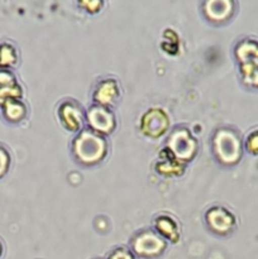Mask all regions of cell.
Segmentation results:
<instances>
[{"label":"cell","instance_id":"6da1fadb","mask_svg":"<svg viewBox=\"0 0 258 259\" xmlns=\"http://www.w3.org/2000/svg\"><path fill=\"white\" fill-rule=\"evenodd\" d=\"M71 152L77 163L86 167L95 166L105 158L108 153V142L104 136L89 128H83L73 138Z\"/></svg>","mask_w":258,"mask_h":259},{"label":"cell","instance_id":"7a4b0ae2","mask_svg":"<svg viewBox=\"0 0 258 259\" xmlns=\"http://www.w3.org/2000/svg\"><path fill=\"white\" fill-rule=\"evenodd\" d=\"M211 151L219 163L224 166L237 163L242 153V147L237 133L229 128H220L215 131L211 138Z\"/></svg>","mask_w":258,"mask_h":259},{"label":"cell","instance_id":"3957f363","mask_svg":"<svg viewBox=\"0 0 258 259\" xmlns=\"http://www.w3.org/2000/svg\"><path fill=\"white\" fill-rule=\"evenodd\" d=\"M163 151H166L172 159L185 164L192 161L196 156L197 142L186 126H176L169 133L166 149Z\"/></svg>","mask_w":258,"mask_h":259},{"label":"cell","instance_id":"277c9868","mask_svg":"<svg viewBox=\"0 0 258 259\" xmlns=\"http://www.w3.org/2000/svg\"><path fill=\"white\" fill-rule=\"evenodd\" d=\"M167 243L156 230L143 229L137 232L131 239L133 254L141 258H157L164 252Z\"/></svg>","mask_w":258,"mask_h":259},{"label":"cell","instance_id":"5b68a950","mask_svg":"<svg viewBox=\"0 0 258 259\" xmlns=\"http://www.w3.org/2000/svg\"><path fill=\"white\" fill-rule=\"evenodd\" d=\"M237 8V0H200L202 18L211 25H223L229 22Z\"/></svg>","mask_w":258,"mask_h":259},{"label":"cell","instance_id":"8992f818","mask_svg":"<svg viewBox=\"0 0 258 259\" xmlns=\"http://www.w3.org/2000/svg\"><path fill=\"white\" fill-rule=\"evenodd\" d=\"M85 120L88 128L94 131L95 133L100 134V136L111 134L116 125L115 116H114L110 108L96 105V104H94L93 106H90L86 110Z\"/></svg>","mask_w":258,"mask_h":259},{"label":"cell","instance_id":"52a82bcc","mask_svg":"<svg viewBox=\"0 0 258 259\" xmlns=\"http://www.w3.org/2000/svg\"><path fill=\"white\" fill-rule=\"evenodd\" d=\"M139 128L146 137L157 139L168 131L169 118L162 109H149L142 116Z\"/></svg>","mask_w":258,"mask_h":259},{"label":"cell","instance_id":"ba28073f","mask_svg":"<svg viewBox=\"0 0 258 259\" xmlns=\"http://www.w3.org/2000/svg\"><path fill=\"white\" fill-rule=\"evenodd\" d=\"M58 119L63 128L68 132L78 133L85 125V111L82 110L80 104L73 100H63L58 106Z\"/></svg>","mask_w":258,"mask_h":259},{"label":"cell","instance_id":"9c48e42d","mask_svg":"<svg viewBox=\"0 0 258 259\" xmlns=\"http://www.w3.org/2000/svg\"><path fill=\"white\" fill-rule=\"evenodd\" d=\"M205 224L212 234L223 237L232 233L235 219L229 210L222 206H212L205 212Z\"/></svg>","mask_w":258,"mask_h":259},{"label":"cell","instance_id":"30bf717a","mask_svg":"<svg viewBox=\"0 0 258 259\" xmlns=\"http://www.w3.org/2000/svg\"><path fill=\"white\" fill-rule=\"evenodd\" d=\"M120 96V88L115 78H104L96 83L93 91V100L96 105L111 108L115 105Z\"/></svg>","mask_w":258,"mask_h":259},{"label":"cell","instance_id":"8fae6325","mask_svg":"<svg viewBox=\"0 0 258 259\" xmlns=\"http://www.w3.org/2000/svg\"><path fill=\"white\" fill-rule=\"evenodd\" d=\"M23 91L12 70L0 67V106L12 99H22Z\"/></svg>","mask_w":258,"mask_h":259},{"label":"cell","instance_id":"7c38bea8","mask_svg":"<svg viewBox=\"0 0 258 259\" xmlns=\"http://www.w3.org/2000/svg\"><path fill=\"white\" fill-rule=\"evenodd\" d=\"M154 230L171 243H177L180 239V225L174 217L168 214H159L154 218Z\"/></svg>","mask_w":258,"mask_h":259},{"label":"cell","instance_id":"4fadbf2b","mask_svg":"<svg viewBox=\"0 0 258 259\" xmlns=\"http://www.w3.org/2000/svg\"><path fill=\"white\" fill-rule=\"evenodd\" d=\"M0 110H2L3 119L12 125L19 124L20 121L24 120L28 114L27 105L22 99H12V100L5 101L0 106Z\"/></svg>","mask_w":258,"mask_h":259},{"label":"cell","instance_id":"5bb4252c","mask_svg":"<svg viewBox=\"0 0 258 259\" xmlns=\"http://www.w3.org/2000/svg\"><path fill=\"white\" fill-rule=\"evenodd\" d=\"M19 61V52L14 43L9 40L0 42V67L13 70Z\"/></svg>","mask_w":258,"mask_h":259},{"label":"cell","instance_id":"9a60e30c","mask_svg":"<svg viewBox=\"0 0 258 259\" xmlns=\"http://www.w3.org/2000/svg\"><path fill=\"white\" fill-rule=\"evenodd\" d=\"M78 9L88 14H98L104 7V0H75Z\"/></svg>","mask_w":258,"mask_h":259},{"label":"cell","instance_id":"2e32d148","mask_svg":"<svg viewBox=\"0 0 258 259\" xmlns=\"http://www.w3.org/2000/svg\"><path fill=\"white\" fill-rule=\"evenodd\" d=\"M12 166V154L9 148L0 142V180L4 179Z\"/></svg>","mask_w":258,"mask_h":259},{"label":"cell","instance_id":"e0dca14e","mask_svg":"<svg viewBox=\"0 0 258 259\" xmlns=\"http://www.w3.org/2000/svg\"><path fill=\"white\" fill-rule=\"evenodd\" d=\"M108 259H136L132 250L126 249V248H115L113 252L109 254Z\"/></svg>","mask_w":258,"mask_h":259},{"label":"cell","instance_id":"ac0fdd59","mask_svg":"<svg viewBox=\"0 0 258 259\" xmlns=\"http://www.w3.org/2000/svg\"><path fill=\"white\" fill-rule=\"evenodd\" d=\"M247 148L249 152L258 153V132H253L247 138Z\"/></svg>","mask_w":258,"mask_h":259},{"label":"cell","instance_id":"d6986e66","mask_svg":"<svg viewBox=\"0 0 258 259\" xmlns=\"http://www.w3.org/2000/svg\"><path fill=\"white\" fill-rule=\"evenodd\" d=\"M3 254H4V243H3V240L0 239V259H2Z\"/></svg>","mask_w":258,"mask_h":259}]
</instances>
